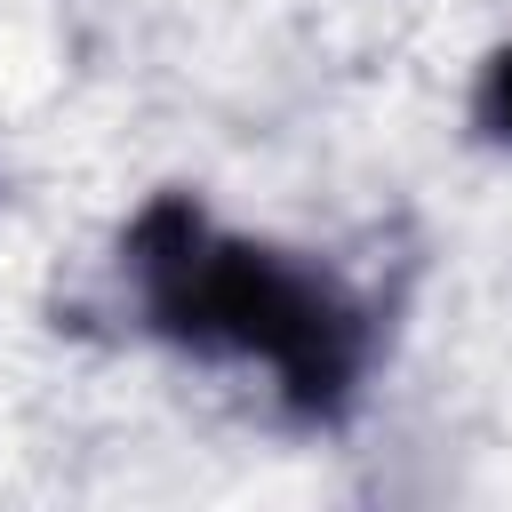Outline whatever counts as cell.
<instances>
[{"instance_id":"1","label":"cell","mask_w":512,"mask_h":512,"mask_svg":"<svg viewBox=\"0 0 512 512\" xmlns=\"http://www.w3.org/2000/svg\"><path fill=\"white\" fill-rule=\"evenodd\" d=\"M136 280L168 336L264 360L296 408L328 416L360 376V312L272 248L216 240L192 200H152L136 224Z\"/></svg>"},{"instance_id":"2","label":"cell","mask_w":512,"mask_h":512,"mask_svg":"<svg viewBox=\"0 0 512 512\" xmlns=\"http://www.w3.org/2000/svg\"><path fill=\"white\" fill-rule=\"evenodd\" d=\"M480 128L496 136V144H512V48L488 64V80H480Z\"/></svg>"}]
</instances>
